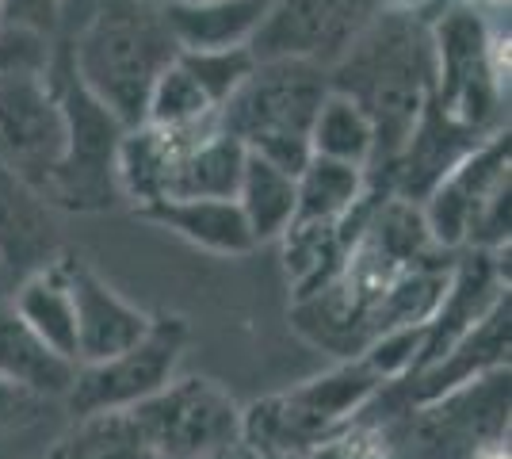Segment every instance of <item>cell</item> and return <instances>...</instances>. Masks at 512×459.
Here are the masks:
<instances>
[{"mask_svg": "<svg viewBox=\"0 0 512 459\" xmlns=\"http://www.w3.org/2000/svg\"><path fill=\"white\" fill-rule=\"evenodd\" d=\"M245 157H249L245 146L218 123L199 127L184 138V146L172 161L165 199H234Z\"/></svg>", "mask_w": 512, "mask_h": 459, "instance_id": "obj_14", "label": "cell"}, {"mask_svg": "<svg viewBox=\"0 0 512 459\" xmlns=\"http://www.w3.org/2000/svg\"><path fill=\"white\" fill-rule=\"evenodd\" d=\"M169 4H180V8H199V4H211V0H169Z\"/></svg>", "mask_w": 512, "mask_h": 459, "instance_id": "obj_28", "label": "cell"}, {"mask_svg": "<svg viewBox=\"0 0 512 459\" xmlns=\"http://www.w3.org/2000/svg\"><path fill=\"white\" fill-rule=\"evenodd\" d=\"M62 253L54 211L0 165V261L23 280Z\"/></svg>", "mask_w": 512, "mask_h": 459, "instance_id": "obj_13", "label": "cell"}, {"mask_svg": "<svg viewBox=\"0 0 512 459\" xmlns=\"http://www.w3.org/2000/svg\"><path fill=\"white\" fill-rule=\"evenodd\" d=\"M329 92V69L295 58L256 62L245 85L218 108V127L234 134L245 153L299 176L310 161V131Z\"/></svg>", "mask_w": 512, "mask_h": 459, "instance_id": "obj_4", "label": "cell"}, {"mask_svg": "<svg viewBox=\"0 0 512 459\" xmlns=\"http://www.w3.org/2000/svg\"><path fill=\"white\" fill-rule=\"evenodd\" d=\"M62 8L58 43L88 96L123 127L146 119V100L165 69L180 58L169 27V0H73Z\"/></svg>", "mask_w": 512, "mask_h": 459, "instance_id": "obj_2", "label": "cell"}, {"mask_svg": "<svg viewBox=\"0 0 512 459\" xmlns=\"http://www.w3.org/2000/svg\"><path fill=\"white\" fill-rule=\"evenodd\" d=\"M35 459H153L130 414H88L58 433Z\"/></svg>", "mask_w": 512, "mask_h": 459, "instance_id": "obj_21", "label": "cell"}, {"mask_svg": "<svg viewBox=\"0 0 512 459\" xmlns=\"http://www.w3.org/2000/svg\"><path fill=\"white\" fill-rule=\"evenodd\" d=\"M8 306L20 314V322L35 337H43L50 349L77 364V318H73V295L65 276V249L39 272L23 276Z\"/></svg>", "mask_w": 512, "mask_h": 459, "instance_id": "obj_17", "label": "cell"}, {"mask_svg": "<svg viewBox=\"0 0 512 459\" xmlns=\"http://www.w3.org/2000/svg\"><path fill=\"white\" fill-rule=\"evenodd\" d=\"M295 180H299L295 222H310V226H344L371 192V180L363 169L341 165V161H325L314 153H310V161L302 165Z\"/></svg>", "mask_w": 512, "mask_h": 459, "instance_id": "obj_20", "label": "cell"}, {"mask_svg": "<svg viewBox=\"0 0 512 459\" xmlns=\"http://www.w3.org/2000/svg\"><path fill=\"white\" fill-rule=\"evenodd\" d=\"M329 88L367 115L375 131V161L367 180L379 184L406 153L436 96V50L428 20L417 12L383 8L329 66Z\"/></svg>", "mask_w": 512, "mask_h": 459, "instance_id": "obj_1", "label": "cell"}, {"mask_svg": "<svg viewBox=\"0 0 512 459\" xmlns=\"http://www.w3.org/2000/svg\"><path fill=\"white\" fill-rule=\"evenodd\" d=\"M50 50L46 39L0 31V165L39 199L69 146V119L46 73Z\"/></svg>", "mask_w": 512, "mask_h": 459, "instance_id": "obj_3", "label": "cell"}, {"mask_svg": "<svg viewBox=\"0 0 512 459\" xmlns=\"http://www.w3.org/2000/svg\"><path fill=\"white\" fill-rule=\"evenodd\" d=\"M383 379L356 360L314 375L283 394H268L245 410L241 448L268 459H306L325 440L341 437L352 421L383 394Z\"/></svg>", "mask_w": 512, "mask_h": 459, "instance_id": "obj_5", "label": "cell"}, {"mask_svg": "<svg viewBox=\"0 0 512 459\" xmlns=\"http://www.w3.org/2000/svg\"><path fill=\"white\" fill-rule=\"evenodd\" d=\"M192 341L188 318L180 314H153L150 333L130 345L127 352L111 356L104 364H85L77 368V379L65 394V410L73 417L88 414H127L134 406H142L146 398L169 387L184 349Z\"/></svg>", "mask_w": 512, "mask_h": 459, "instance_id": "obj_10", "label": "cell"}, {"mask_svg": "<svg viewBox=\"0 0 512 459\" xmlns=\"http://www.w3.org/2000/svg\"><path fill=\"white\" fill-rule=\"evenodd\" d=\"M16 284H20V280L12 276V268H8V264L0 261V306H4L8 299H12V291H16Z\"/></svg>", "mask_w": 512, "mask_h": 459, "instance_id": "obj_27", "label": "cell"}, {"mask_svg": "<svg viewBox=\"0 0 512 459\" xmlns=\"http://www.w3.org/2000/svg\"><path fill=\"white\" fill-rule=\"evenodd\" d=\"M73 379L77 364L50 349L43 337H35L12 306H0V383L39 402H65Z\"/></svg>", "mask_w": 512, "mask_h": 459, "instance_id": "obj_15", "label": "cell"}, {"mask_svg": "<svg viewBox=\"0 0 512 459\" xmlns=\"http://www.w3.org/2000/svg\"><path fill=\"white\" fill-rule=\"evenodd\" d=\"M46 73L58 88V100L69 119V146H65L62 169L46 184L43 203L50 211H77V215L119 207L123 196H119V180H115V153H119L127 127L96 96H88L58 39L50 50Z\"/></svg>", "mask_w": 512, "mask_h": 459, "instance_id": "obj_6", "label": "cell"}, {"mask_svg": "<svg viewBox=\"0 0 512 459\" xmlns=\"http://www.w3.org/2000/svg\"><path fill=\"white\" fill-rule=\"evenodd\" d=\"M432 27L436 96L432 104L451 123L474 134H497L501 100L509 92V39L493 35L486 20L455 4Z\"/></svg>", "mask_w": 512, "mask_h": 459, "instance_id": "obj_7", "label": "cell"}, {"mask_svg": "<svg viewBox=\"0 0 512 459\" xmlns=\"http://www.w3.org/2000/svg\"><path fill=\"white\" fill-rule=\"evenodd\" d=\"M214 119H218V108L207 100V92L195 85V77L180 62H172L153 85L142 123H150L157 131H192Z\"/></svg>", "mask_w": 512, "mask_h": 459, "instance_id": "obj_23", "label": "cell"}, {"mask_svg": "<svg viewBox=\"0 0 512 459\" xmlns=\"http://www.w3.org/2000/svg\"><path fill=\"white\" fill-rule=\"evenodd\" d=\"M0 31H4V16H0Z\"/></svg>", "mask_w": 512, "mask_h": 459, "instance_id": "obj_31", "label": "cell"}, {"mask_svg": "<svg viewBox=\"0 0 512 459\" xmlns=\"http://www.w3.org/2000/svg\"><path fill=\"white\" fill-rule=\"evenodd\" d=\"M310 153L325 157V161H341V165H356L363 173H371L375 161V131L348 96L329 92L321 104L314 131H310Z\"/></svg>", "mask_w": 512, "mask_h": 459, "instance_id": "obj_22", "label": "cell"}, {"mask_svg": "<svg viewBox=\"0 0 512 459\" xmlns=\"http://www.w3.org/2000/svg\"><path fill=\"white\" fill-rule=\"evenodd\" d=\"M234 199L245 222H249V234H253L256 245L279 241L291 230L295 211H299V180H295V173L249 153Z\"/></svg>", "mask_w": 512, "mask_h": 459, "instance_id": "obj_19", "label": "cell"}, {"mask_svg": "<svg viewBox=\"0 0 512 459\" xmlns=\"http://www.w3.org/2000/svg\"><path fill=\"white\" fill-rule=\"evenodd\" d=\"M46 406H50V402H39V398H31V394H23V391H16V387H8V383H0V433H12V429L35 425V421L46 414Z\"/></svg>", "mask_w": 512, "mask_h": 459, "instance_id": "obj_26", "label": "cell"}, {"mask_svg": "<svg viewBox=\"0 0 512 459\" xmlns=\"http://www.w3.org/2000/svg\"><path fill=\"white\" fill-rule=\"evenodd\" d=\"M65 0H0V16H4V31H23L54 43L58 27H62Z\"/></svg>", "mask_w": 512, "mask_h": 459, "instance_id": "obj_25", "label": "cell"}, {"mask_svg": "<svg viewBox=\"0 0 512 459\" xmlns=\"http://www.w3.org/2000/svg\"><path fill=\"white\" fill-rule=\"evenodd\" d=\"M486 4H501V0H486Z\"/></svg>", "mask_w": 512, "mask_h": 459, "instance_id": "obj_30", "label": "cell"}, {"mask_svg": "<svg viewBox=\"0 0 512 459\" xmlns=\"http://www.w3.org/2000/svg\"><path fill=\"white\" fill-rule=\"evenodd\" d=\"M65 276H69L73 318H77V368L104 364L150 333V310L123 299L88 261L65 253Z\"/></svg>", "mask_w": 512, "mask_h": 459, "instance_id": "obj_12", "label": "cell"}, {"mask_svg": "<svg viewBox=\"0 0 512 459\" xmlns=\"http://www.w3.org/2000/svg\"><path fill=\"white\" fill-rule=\"evenodd\" d=\"M268 12L272 0H211L199 8L169 4V27L180 50H237L253 43Z\"/></svg>", "mask_w": 512, "mask_h": 459, "instance_id": "obj_18", "label": "cell"}, {"mask_svg": "<svg viewBox=\"0 0 512 459\" xmlns=\"http://www.w3.org/2000/svg\"><path fill=\"white\" fill-rule=\"evenodd\" d=\"M138 215L157 226H169L172 234L218 257H245L256 249L237 199H165Z\"/></svg>", "mask_w": 512, "mask_h": 459, "instance_id": "obj_16", "label": "cell"}, {"mask_svg": "<svg viewBox=\"0 0 512 459\" xmlns=\"http://www.w3.org/2000/svg\"><path fill=\"white\" fill-rule=\"evenodd\" d=\"M176 62L192 73L195 85L207 92V100L214 108H222L237 88L245 85V77L256 66L249 46H237V50H180Z\"/></svg>", "mask_w": 512, "mask_h": 459, "instance_id": "obj_24", "label": "cell"}, {"mask_svg": "<svg viewBox=\"0 0 512 459\" xmlns=\"http://www.w3.org/2000/svg\"><path fill=\"white\" fill-rule=\"evenodd\" d=\"M234 459H268V456H256V452H245V448H241Z\"/></svg>", "mask_w": 512, "mask_h": 459, "instance_id": "obj_29", "label": "cell"}, {"mask_svg": "<svg viewBox=\"0 0 512 459\" xmlns=\"http://www.w3.org/2000/svg\"><path fill=\"white\" fill-rule=\"evenodd\" d=\"M383 459H398V456H383Z\"/></svg>", "mask_w": 512, "mask_h": 459, "instance_id": "obj_32", "label": "cell"}, {"mask_svg": "<svg viewBox=\"0 0 512 459\" xmlns=\"http://www.w3.org/2000/svg\"><path fill=\"white\" fill-rule=\"evenodd\" d=\"M421 219L436 249H501L509 241V131L478 142L421 199Z\"/></svg>", "mask_w": 512, "mask_h": 459, "instance_id": "obj_8", "label": "cell"}, {"mask_svg": "<svg viewBox=\"0 0 512 459\" xmlns=\"http://www.w3.org/2000/svg\"><path fill=\"white\" fill-rule=\"evenodd\" d=\"M379 12L383 0H272L249 54L256 62L295 58L329 69Z\"/></svg>", "mask_w": 512, "mask_h": 459, "instance_id": "obj_11", "label": "cell"}, {"mask_svg": "<svg viewBox=\"0 0 512 459\" xmlns=\"http://www.w3.org/2000/svg\"><path fill=\"white\" fill-rule=\"evenodd\" d=\"M127 414L153 459H234L241 452L245 406L207 375H176Z\"/></svg>", "mask_w": 512, "mask_h": 459, "instance_id": "obj_9", "label": "cell"}]
</instances>
